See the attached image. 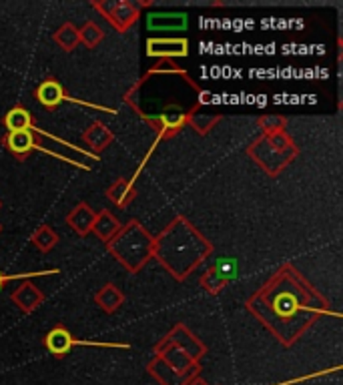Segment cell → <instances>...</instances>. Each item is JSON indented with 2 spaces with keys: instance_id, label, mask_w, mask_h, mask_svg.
<instances>
[{
  "instance_id": "6da1fadb",
  "label": "cell",
  "mask_w": 343,
  "mask_h": 385,
  "mask_svg": "<svg viewBox=\"0 0 343 385\" xmlns=\"http://www.w3.org/2000/svg\"><path fill=\"white\" fill-rule=\"evenodd\" d=\"M314 287L299 277L297 271H277L249 301V309L277 335L285 345L299 339L323 311V303L314 301Z\"/></svg>"
},
{
  "instance_id": "7a4b0ae2",
  "label": "cell",
  "mask_w": 343,
  "mask_h": 385,
  "mask_svg": "<svg viewBox=\"0 0 343 385\" xmlns=\"http://www.w3.org/2000/svg\"><path fill=\"white\" fill-rule=\"evenodd\" d=\"M106 14V19L117 26L119 30H127L137 21V6L131 2H108V4H95Z\"/></svg>"
},
{
  "instance_id": "3957f363",
  "label": "cell",
  "mask_w": 343,
  "mask_h": 385,
  "mask_svg": "<svg viewBox=\"0 0 343 385\" xmlns=\"http://www.w3.org/2000/svg\"><path fill=\"white\" fill-rule=\"evenodd\" d=\"M149 56H187L189 43L185 38H153L147 43Z\"/></svg>"
},
{
  "instance_id": "277c9868",
  "label": "cell",
  "mask_w": 343,
  "mask_h": 385,
  "mask_svg": "<svg viewBox=\"0 0 343 385\" xmlns=\"http://www.w3.org/2000/svg\"><path fill=\"white\" fill-rule=\"evenodd\" d=\"M4 143H6V147L16 154L19 159H25L32 149L38 147V143L34 139V130H14V132H8L6 139H4Z\"/></svg>"
},
{
  "instance_id": "5b68a950",
  "label": "cell",
  "mask_w": 343,
  "mask_h": 385,
  "mask_svg": "<svg viewBox=\"0 0 343 385\" xmlns=\"http://www.w3.org/2000/svg\"><path fill=\"white\" fill-rule=\"evenodd\" d=\"M34 95H36V101L43 104V106H47V108H54V106H58L62 101L69 99V97L64 95V89L60 86V82L54 80V78H47V80L36 89Z\"/></svg>"
},
{
  "instance_id": "8992f818",
  "label": "cell",
  "mask_w": 343,
  "mask_h": 385,
  "mask_svg": "<svg viewBox=\"0 0 343 385\" xmlns=\"http://www.w3.org/2000/svg\"><path fill=\"white\" fill-rule=\"evenodd\" d=\"M45 345L54 358H64L71 351V347L75 345V339L64 327H54L53 331L47 335Z\"/></svg>"
},
{
  "instance_id": "52a82bcc",
  "label": "cell",
  "mask_w": 343,
  "mask_h": 385,
  "mask_svg": "<svg viewBox=\"0 0 343 385\" xmlns=\"http://www.w3.org/2000/svg\"><path fill=\"white\" fill-rule=\"evenodd\" d=\"M207 277H213V279H215L213 289H215V287H221L225 281L235 279V277H237V259H233V257H223V259H219V261L215 263V267L209 271Z\"/></svg>"
},
{
  "instance_id": "ba28073f",
  "label": "cell",
  "mask_w": 343,
  "mask_h": 385,
  "mask_svg": "<svg viewBox=\"0 0 343 385\" xmlns=\"http://www.w3.org/2000/svg\"><path fill=\"white\" fill-rule=\"evenodd\" d=\"M4 127L8 128V132H14V130H36L32 127V117L27 108L23 106H14L12 110L6 113V117L2 119Z\"/></svg>"
},
{
  "instance_id": "9c48e42d",
  "label": "cell",
  "mask_w": 343,
  "mask_h": 385,
  "mask_svg": "<svg viewBox=\"0 0 343 385\" xmlns=\"http://www.w3.org/2000/svg\"><path fill=\"white\" fill-rule=\"evenodd\" d=\"M12 299L19 303V307L28 313V311H32V309L38 307V305L43 303V293H40L36 287H32L30 283H25L23 287H19V289L14 291Z\"/></svg>"
},
{
  "instance_id": "30bf717a",
  "label": "cell",
  "mask_w": 343,
  "mask_h": 385,
  "mask_svg": "<svg viewBox=\"0 0 343 385\" xmlns=\"http://www.w3.org/2000/svg\"><path fill=\"white\" fill-rule=\"evenodd\" d=\"M147 25L149 28H155V30H181L187 26V14L183 12H177V14H151L147 19Z\"/></svg>"
},
{
  "instance_id": "8fae6325",
  "label": "cell",
  "mask_w": 343,
  "mask_h": 385,
  "mask_svg": "<svg viewBox=\"0 0 343 385\" xmlns=\"http://www.w3.org/2000/svg\"><path fill=\"white\" fill-rule=\"evenodd\" d=\"M149 373L157 380L161 385H185V382L161 360V358H155V360L149 363Z\"/></svg>"
},
{
  "instance_id": "7c38bea8",
  "label": "cell",
  "mask_w": 343,
  "mask_h": 385,
  "mask_svg": "<svg viewBox=\"0 0 343 385\" xmlns=\"http://www.w3.org/2000/svg\"><path fill=\"white\" fill-rule=\"evenodd\" d=\"M95 213L91 211L88 205H79L71 215H69V223L73 225V229L80 235H86V233L93 229V223H95Z\"/></svg>"
},
{
  "instance_id": "4fadbf2b",
  "label": "cell",
  "mask_w": 343,
  "mask_h": 385,
  "mask_svg": "<svg viewBox=\"0 0 343 385\" xmlns=\"http://www.w3.org/2000/svg\"><path fill=\"white\" fill-rule=\"evenodd\" d=\"M97 303L101 305V309H105L106 313H113L115 309H119L123 305V293L115 285H106V287H103L99 291Z\"/></svg>"
},
{
  "instance_id": "5bb4252c",
  "label": "cell",
  "mask_w": 343,
  "mask_h": 385,
  "mask_svg": "<svg viewBox=\"0 0 343 385\" xmlns=\"http://www.w3.org/2000/svg\"><path fill=\"white\" fill-rule=\"evenodd\" d=\"M84 141L95 149V151H103L106 145L113 141V135L105 125H93V128H88V132H84Z\"/></svg>"
},
{
  "instance_id": "9a60e30c",
  "label": "cell",
  "mask_w": 343,
  "mask_h": 385,
  "mask_svg": "<svg viewBox=\"0 0 343 385\" xmlns=\"http://www.w3.org/2000/svg\"><path fill=\"white\" fill-rule=\"evenodd\" d=\"M93 229L97 231V235L101 239H110L113 235L119 233V221L110 215V213H99L95 217V223H93Z\"/></svg>"
},
{
  "instance_id": "2e32d148",
  "label": "cell",
  "mask_w": 343,
  "mask_h": 385,
  "mask_svg": "<svg viewBox=\"0 0 343 385\" xmlns=\"http://www.w3.org/2000/svg\"><path fill=\"white\" fill-rule=\"evenodd\" d=\"M54 40L62 47V51H73L80 43L79 30L73 25L60 26V28L54 32Z\"/></svg>"
},
{
  "instance_id": "e0dca14e",
  "label": "cell",
  "mask_w": 343,
  "mask_h": 385,
  "mask_svg": "<svg viewBox=\"0 0 343 385\" xmlns=\"http://www.w3.org/2000/svg\"><path fill=\"white\" fill-rule=\"evenodd\" d=\"M108 195H110V199H113V201H115L117 205H127V203L131 201L132 197H134V191H132L129 183H125V180H119V183H115V185L110 187Z\"/></svg>"
},
{
  "instance_id": "ac0fdd59",
  "label": "cell",
  "mask_w": 343,
  "mask_h": 385,
  "mask_svg": "<svg viewBox=\"0 0 343 385\" xmlns=\"http://www.w3.org/2000/svg\"><path fill=\"white\" fill-rule=\"evenodd\" d=\"M79 38L86 47H97L103 40V30L95 25V23H86L84 28L79 32Z\"/></svg>"
},
{
  "instance_id": "d6986e66",
  "label": "cell",
  "mask_w": 343,
  "mask_h": 385,
  "mask_svg": "<svg viewBox=\"0 0 343 385\" xmlns=\"http://www.w3.org/2000/svg\"><path fill=\"white\" fill-rule=\"evenodd\" d=\"M32 241H34V245H36L38 249H43V251H49L51 247H54V245H56L58 237H56V233L51 231L49 227H40L38 231L34 233Z\"/></svg>"
},
{
  "instance_id": "ffe728a7",
  "label": "cell",
  "mask_w": 343,
  "mask_h": 385,
  "mask_svg": "<svg viewBox=\"0 0 343 385\" xmlns=\"http://www.w3.org/2000/svg\"><path fill=\"white\" fill-rule=\"evenodd\" d=\"M185 385H207V384H205V382H203L201 377H193V380H189Z\"/></svg>"
},
{
  "instance_id": "44dd1931",
  "label": "cell",
  "mask_w": 343,
  "mask_h": 385,
  "mask_svg": "<svg viewBox=\"0 0 343 385\" xmlns=\"http://www.w3.org/2000/svg\"><path fill=\"white\" fill-rule=\"evenodd\" d=\"M6 279H8V277H6V275H2V273H0V289H2V285H4V281H6Z\"/></svg>"
}]
</instances>
